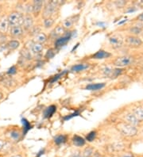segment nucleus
Masks as SVG:
<instances>
[{"label": "nucleus", "instance_id": "obj_1", "mask_svg": "<svg viewBox=\"0 0 143 157\" xmlns=\"http://www.w3.org/2000/svg\"><path fill=\"white\" fill-rule=\"evenodd\" d=\"M116 127L118 130L126 136H134L138 133L137 127L127 124L125 122L118 123Z\"/></svg>", "mask_w": 143, "mask_h": 157}, {"label": "nucleus", "instance_id": "obj_2", "mask_svg": "<svg viewBox=\"0 0 143 157\" xmlns=\"http://www.w3.org/2000/svg\"><path fill=\"white\" fill-rule=\"evenodd\" d=\"M60 4H61V2H60V1H51V2H47L45 5L43 12H42L43 18H52L53 15H54V13L56 12V7Z\"/></svg>", "mask_w": 143, "mask_h": 157}, {"label": "nucleus", "instance_id": "obj_3", "mask_svg": "<svg viewBox=\"0 0 143 157\" xmlns=\"http://www.w3.org/2000/svg\"><path fill=\"white\" fill-rule=\"evenodd\" d=\"M10 26H22L23 22V15L19 11H13L7 17Z\"/></svg>", "mask_w": 143, "mask_h": 157}, {"label": "nucleus", "instance_id": "obj_4", "mask_svg": "<svg viewBox=\"0 0 143 157\" xmlns=\"http://www.w3.org/2000/svg\"><path fill=\"white\" fill-rule=\"evenodd\" d=\"M134 62V58L131 56H119L114 60L113 64L118 68H123L132 64Z\"/></svg>", "mask_w": 143, "mask_h": 157}, {"label": "nucleus", "instance_id": "obj_5", "mask_svg": "<svg viewBox=\"0 0 143 157\" xmlns=\"http://www.w3.org/2000/svg\"><path fill=\"white\" fill-rule=\"evenodd\" d=\"M108 40H109L111 47L114 49H118L121 48L123 44V37H122V35L118 34V33H114V34L111 35Z\"/></svg>", "mask_w": 143, "mask_h": 157}, {"label": "nucleus", "instance_id": "obj_6", "mask_svg": "<svg viewBox=\"0 0 143 157\" xmlns=\"http://www.w3.org/2000/svg\"><path fill=\"white\" fill-rule=\"evenodd\" d=\"M125 42H126L127 46L133 48H137L141 47L143 44L142 40L140 39L137 36L133 35L127 36L125 39Z\"/></svg>", "mask_w": 143, "mask_h": 157}, {"label": "nucleus", "instance_id": "obj_7", "mask_svg": "<svg viewBox=\"0 0 143 157\" xmlns=\"http://www.w3.org/2000/svg\"><path fill=\"white\" fill-rule=\"evenodd\" d=\"M29 45H30L28 46L27 48V49L29 50V52H31L33 54H39L43 51V45L42 44H38V43H36V42H29Z\"/></svg>", "mask_w": 143, "mask_h": 157}, {"label": "nucleus", "instance_id": "obj_8", "mask_svg": "<svg viewBox=\"0 0 143 157\" xmlns=\"http://www.w3.org/2000/svg\"><path fill=\"white\" fill-rule=\"evenodd\" d=\"M33 25V18L31 15H26L23 16V22L22 27L25 30H29Z\"/></svg>", "mask_w": 143, "mask_h": 157}, {"label": "nucleus", "instance_id": "obj_9", "mask_svg": "<svg viewBox=\"0 0 143 157\" xmlns=\"http://www.w3.org/2000/svg\"><path fill=\"white\" fill-rule=\"evenodd\" d=\"M79 18V15H73V16H70L69 18H67L63 21L62 26L64 27L65 29H71L73 25H74V23L77 21L76 20V18Z\"/></svg>", "mask_w": 143, "mask_h": 157}, {"label": "nucleus", "instance_id": "obj_10", "mask_svg": "<svg viewBox=\"0 0 143 157\" xmlns=\"http://www.w3.org/2000/svg\"><path fill=\"white\" fill-rule=\"evenodd\" d=\"M65 32H66V29H64L62 25H57L54 28V29L51 33V36L54 38H60V37H63L65 34Z\"/></svg>", "mask_w": 143, "mask_h": 157}, {"label": "nucleus", "instance_id": "obj_11", "mask_svg": "<svg viewBox=\"0 0 143 157\" xmlns=\"http://www.w3.org/2000/svg\"><path fill=\"white\" fill-rule=\"evenodd\" d=\"M124 120L126 123L129 125H131L133 126H135V127H137L138 125H139V121L138 120L136 117L133 114L131 113H129V114H126L124 117Z\"/></svg>", "mask_w": 143, "mask_h": 157}, {"label": "nucleus", "instance_id": "obj_12", "mask_svg": "<svg viewBox=\"0 0 143 157\" xmlns=\"http://www.w3.org/2000/svg\"><path fill=\"white\" fill-rule=\"evenodd\" d=\"M110 56H111V54L110 52H107V51H104L103 49L99 50L98 52H95L94 55L91 56L92 59H95V60H103V59H107V58H109Z\"/></svg>", "mask_w": 143, "mask_h": 157}, {"label": "nucleus", "instance_id": "obj_13", "mask_svg": "<svg viewBox=\"0 0 143 157\" xmlns=\"http://www.w3.org/2000/svg\"><path fill=\"white\" fill-rule=\"evenodd\" d=\"M32 5H33V14L35 16H37L42 10L43 1H42V0H34Z\"/></svg>", "mask_w": 143, "mask_h": 157}, {"label": "nucleus", "instance_id": "obj_14", "mask_svg": "<svg viewBox=\"0 0 143 157\" xmlns=\"http://www.w3.org/2000/svg\"><path fill=\"white\" fill-rule=\"evenodd\" d=\"M24 29L22 26H12L10 29V34L13 37H20L23 35Z\"/></svg>", "mask_w": 143, "mask_h": 157}, {"label": "nucleus", "instance_id": "obj_15", "mask_svg": "<svg viewBox=\"0 0 143 157\" xmlns=\"http://www.w3.org/2000/svg\"><path fill=\"white\" fill-rule=\"evenodd\" d=\"M10 27L8 19L6 17H3L1 20H0V33L5 34L7 33Z\"/></svg>", "mask_w": 143, "mask_h": 157}, {"label": "nucleus", "instance_id": "obj_16", "mask_svg": "<svg viewBox=\"0 0 143 157\" xmlns=\"http://www.w3.org/2000/svg\"><path fill=\"white\" fill-rule=\"evenodd\" d=\"M71 34H69V35H64L63 36V37H60V38H57V39L56 40V42H55V47L60 48L65 45L69 42Z\"/></svg>", "mask_w": 143, "mask_h": 157}, {"label": "nucleus", "instance_id": "obj_17", "mask_svg": "<svg viewBox=\"0 0 143 157\" xmlns=\"http://www.w3.org/2000/svg\"><path fill=\"white\" fill-rule=\"evenodd\" d=\"M33 42L43 45L44 43H46V42H47V36L46 35V33H42V32H40V33H37V34L34 36Z\"/></svg>", "mask_w": 143, "mask_h": 157}, {"label": "nucleus", "instance_id": "obj_18", "mask_svg": "<svg viewBox=\"0 0 143 157\" xmlns=\"http://www.w3.org/2000/svg\"><path fill=\"white\" fill-rule=\"evenodd\" d=\"M106 86V84L104 83H90V84L86 86V90L88 91H99V90L103 89L104 87Z\"/></svg>", "mask_w": 143, "mask_h": 157}, {"label": "nucleus", "instance_id": "obj_19", "mask_svg": "<svg viewBox=\"0 0 143 157\" xmlns=\"http://www.w3.org/2000/svg\"><path fill=\"white\" fill-rule=\"evenodd\" d=\"M132 114L136 117V118L139 122H143V107H141V106L135 107L133 110Z\"/></svg>", "mask_w": 143, "mask_h": 157}, {"label": "nucleus", "instance_id": "obj_20", "mask_svg": "<svg viewBox=\"0 0 143 157\" xmlns=\"http://www.w3.org/2000/svg\"><path fill=\"white\" fill-rule=\"evenodd\" d=\"M56 105H50V106L46 108V110H45V111H44V117H45L46 118H51V117L54 114V113L56 112Z\"/></svg>", "mask_w": 143, "mask_h": 157}, {"label": "nucleus", "instance_id": "obj_21", "mask_svg": "<svg viewBox=\"0 0 143 157\" xmlns=\"http://www.w3.org/2000/svg\"><path fill=\"white\" fill-rule=\"evenodd\" d=\"M73 143L75 146L83 147L85 145L86 141H85V140L83 137H81V136H78V135H75L73 138Z\"/></svg>", "mask_w": 143, "mask_h": 157}, {"label": "nucleus", "instance_id": "obj_22", "mask_svg": "<svg viewBox=\"0 0 143 157\" xmlns=\"http://www.w3.org/2000/svg\"><path fill=\"white\" fill-rule=\"evenodd\" d=\"M2 85L6 88H13L17 85V82L13 78H6L2 82Z\"/></svg>", "mask_w": 143, "mask_h": 157}, {"label": "nucleus", "instance_id": "obj_23", "mask_svg": "<svg viewBox=\"0 0 143 157\" xmlns=\"http://www.w3.org/2000/svg\"><path fill=\"white\" fill-rule=\"evenodd\" d=\"M142 27L138 26V25H134V26L131 27V28L129 29V33H131L133 36H137L139 35V34L142 32Z\"/></svg>", "mask_w": 143, "mask_h": 157}, {"label": "nucleus", "instance_id": "obj_24", "mask_svg": "<svg viewBox=\"0 0 143 157\" xmlns=\"http://www.w3.org/2000/svg\"><path fill=\"white\" fill-rule=\"evenodd\" d=\"M88 68V65L87 64H76L74 66L72 67L71 68V71L73 72H82V71L85 70Z\"/></svg>", "mask_w": 143, "mask_h": 157}, {"label": "nucleus", "instance_id": "obj_25", "mask_svg": "<svg viewBox=\"0 0 143 157\" xmlns=\"http://www.w3.org/2000/svg\"><path fill=\"white\" fill-rule=\"evenodd\" d=\"M6 46L10 50H15L20 46V42L17 40H11L7 43Z\"/></svg>", "mask_w": 143, "mask_h": 157}, {"label": "nucleus", "instance_id": "obj_26", "mask_svg": "<svg viewBox=\"0 0 143 157\" xmlns=\"http://www.w3.org/2000/svg\"><path fill=\"white\" fill-rule=\"evenodd\" d=\"M66 141V136L64 135H57L54 137V142L56 145H61Z\"/></svg>", "mask_w": 143, "mask_h": 157}, {"label": "nucleus", "instance_id": "obj_27", "mask_svg": "<svg viewBox=\"0 0 143 157\" xmlns=\"http://www.w3.org/2000/svg\"><path fill=\"white\" fill-rule=\"evenodd\" d=\"M54 20L53 18H46L44 19V26L46 29H49L53 25Z\"/></svg>", "mask_w": 143, "mask_h": 157}, {"label": "nucleus", "instance_id": "obj_28", "mask_svg": "<svg viewBox=\"0 0 143 157\" xmlns=\"http://www.w3.org/2000/svg\"><path fill=\"white\" fill-rule=\"evenodd\" d=\"M10 136H11V138L14 141H19V139H20V136H21V134H20V132H18L16 130H12L10 133Z\"/></svg>", "mask_w": 143, "mask_h": 157}, {"label": "nucleus", "instance_id": "obj_29", "mask_svg": "<svg viewBox=\"0 0 143 157\" xmlns=\"http://www.w3.org/2000/svg\"><path fill=\"white\" fill-rule=\"evenodd\" d=\"M93 152L94 150L92 148L87 147V148H86V149L83 150V152H82V155H85L86 157H91V155H92V154H93Z\"/></svg>", "mask_w": 143, "mask_h": 157}, {"label": "nucleus", "instance_id": "obj_30", "mask_svg": "<svg viewBox=\"0 0 143 157\" xmlns=\"http://www.w3.org/2000/svg\"><path fill=\"white\" fill-rule=\"evenodd\" d=\"M22 52V55H23V57L26 58V59H27V60H31L32 56H31V53H30V52H29V50L23 49Z\"/></svg>", "mask_w": 143, "mask_h": 157}, {"label": "nucleus", "instance_id": "obj_31", "mask_svg": "<svg viewBox=\"0 0 143 157\" xmlns=\"http://www.w3.org/2000/svg\"><path fill=\"white\" fill-rule=\"evenodd\" d=\"M95 136H96V132H95V131H92V132H90L89 133L87 134L86 139H87V141L91 142V141H94V139L95 138Z\"/></svg>", "mask_w": 143, "mask_h": 157}, {"label": "nucleus", "instance_id": "obj_32", "mask_svg": "<svg viewBox=\"0 0 143 157\" xmlns=\"http://www.w3.org/2000/svg\"><path fill=\"white\" fill-rule=\"evenodd\" d=\"M112 72H113V68H111V67H105L104 69V75H106L107 77H111Z\"/></svg>", "mask_w": 143, "mask_h": 157}, {"label": "nucleus", "instance_id": "obj_33", "mask_svg": "<svg viewBox=\"0 0 143 157\" xmlns=\"http://www.w3.org/2000/svg\"><path fill=\"white\" fill-rule=\"evenodd\" d=\"M122 72V69L121 68H117V69H113V72L111 73V78H116L118 75H120Z\"/></svg>", "mask_w": 143, "mask_h": 157}, {"label": "nucleus", "instance_id": "obj_34", "mask_svg": "<svg viewBox=\"0 0 143 157\" xmlns=\"http://www.w3.org/2000/svg\"><path fill=\"white\" fill-rule=\"evenodd\" d=\"M55 56V52L53 48H50L49 50H48V52L46 54V58L47 59H52L53 56Z\"/></svg>", "mask_w": 143, "mask_h": 157}, {"label": "nucleus", "instance_id": "obj_35", "mask_svg": "<svg viewBox=\"0 0 143 157\" xmlns=\"http://www.w3.org/2000/svg\"><path fill=\"white\" fill-rule=\"evenodd\" d=\"M23 125H24V128H25V132L24 133H26L27 131L29 130V129H31V126H30V124H29V122H27L26 119H23Z\"/></svg>", "mask_w": 143, "mask_h": 157}, {"label": "nucleus", "instance_id": "obj_36", "mask_svg": "<svg viewBox=\"0 0 143 157\" xmlns=\"http://www.w3.org/2000/svg\"><path fill=\"white\" fill-rule=\"evenodd\" d=\"M26 15H30V12L33 13V5L31 3H28L26 6Z\"/></svg>", "mask_w": 143, "mask_h": 157}, {"label": "nucleus", "instance_id": "obj_37", "mask_svg": "<svg viewBox=\"0 0 143 157\" xmlns=\"http://www.w3.org/2000/svg\"><path fill=\"white\" fill-rule=\"evenodd\" d=\"M80 114V112L79 111H76L75 113H73V114H70V115H68L67 117H64V120H68V119H70V118H73V117H76V116H78Z\"/></svg>", "mask_w": 143, "mask_h": 157}, {"label": "nucleus", "instance_id": "obj_38", "mask_svg": "<svg viewBox=\"0 0 143 157\" xmlns=\"http://www.w3.org/2000/svg\"><path fill=\"white\" fill-rule=\"evenodd\" d=\"M114 3H115V5H116L118 7L122 8V7H123L125 5L127 4V2H126V1H116Z\"/></svg>", "mask_w": 143, "mask_h": 157}, {"label": "nucleus", "instance_id": "obj_39", "mask_svg": "<svg viewBox=\"0 0 143 157\" xmlns=\"http://www.w3.org/2000/svg\"><path fill=\"white\" fill-rule=\"evenodd\" d=\"M8 73H9V74H11V75L16 73V68H15V66H13L12 68H10V70H9Z\"/></svg>", "mask_w": 143, "mask_h": 157}, {"label": "nucleus", "instance_id": "obj_40", "mask_svg": "<svg viewBox=\"0 0 143 157\" xmlns=\"http://www.w3.org/2000/svg\"><path fill=\"white\" fill-rule=\"evenodd\" d=\"M119 157H134V155L131 154V153L127 152V153H124V154H122V155H121Z\"/></svg>", "mask_w": 143, "mask_h": 157}, {"label": "nucleus", "instance_id": "obj_41", "mask_svg": "<svg viewBox=\"0 0 143 157\" xmlns=\"http://www.w3.org/2000/svg\"><path fill=\"white\" fill-rule=\"evenodd\" d=\"M5 141H2V140H0V151L1 150H2V149H3V146H4L5 145Z\"/></svg>", "mask_w": 143, "mask_h": 157}, {"label": "nucleus", "instance_id": "obj_42", "mask_svg": "<svg viewBox=\"0 0 143 157\" xmlns=\"http://www.w3.org/2000/svg\"><path fill=\"white\" fill-rule=\"evenodd\" d=\"M138 21L139 22H143V13H141V15H139L137 17Z\"/></svg>", "mask_w": 143, "mask_h": 157}, {"label": "nucleus", "instance_id": "obj_43", "mask_svg": "<svg viewBox=\"0 0 143 157\" xmlns=\"http://www.w3.org/2000/svg\"><path fill=\"white\" fill-rule=\"evenodd\" d=\"M80 155V154L79 152H77L73 153V154L70 155V157H79Z\"/></svg>", "mask_w": 143, "mask_h": 157}, {"label": "nucleus", "instance_id": "obj_44", "mask_svg": "<svg viewBox=\"0 0 143 157\" xmlns=\"http://www.w3.org/2000/svg\"><path fill=\"white\" fill-rule=\"evenodd\" d=\"M2 98H3V95H2V92H0V101L2 99Z\"/></svg>", "mask_w": 143, "mask_h": 157}, {"label": "nucleus", "instance_id": "obj_45", "mask_svg": "<svg viewBox=\"0 0 143 157\" xmlns=\"http://www.w3.org/2000/svg\"><path fill=\"white\" fill-rule=\"evenodd\" d=\"M79 157H86V156H85V155H82V154H80Z\"/></svg>", "mask_w": 143, "mask_h": 157}, {"label": "nucleus", "instance_id": "obj_46", "mask_svg": "<svg viewBox=\"0 0 143 157\" xmlns=\"http://www.w3.org/2000/svg\"><path fill=\"white\" fill-rule=\"evenodd\" d=\"M13 157H21L20 155H15V156H13Z\"/></svg>", "mask_w": 143, "mask_h": 157}, {"label": "nucleus", "instance_id": "obj_47", "mask_svg": "<svg viewBox=\"0 0 143 157\" xmlns=\"http://www.w3.org/2000/svg\"><path fill=\"white\" fill-rule=\"evenodd\" d=\"M142 37H143V34H142Z\"/></svg>", "mask_w": 143, "mask_h": 157}, {"label": "nucleus", "instance_id": "obj_48", "mask_svg": "<svg viewBox=\"0 0 143 157\" xmlns=\"http://www.w3.org/2000/svg\"><path fill=\"white\" fill-rule=\"evenodd\" d=\"M142 78H143V77H142Z\"/></svg>", "mask_w": 143, "mask_h": 157}]
</instances>
